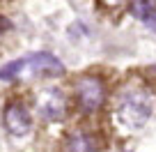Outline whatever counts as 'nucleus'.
<instances>
[{
	"instance_id": "nucleus-1",
	"label": "nucleus",
	"mask_w": 156,
	"mask_h": 152,
	"mask_svg": "<svg viewBox=\"0 0 156 152\" xmlns=\"http://www.w3.org/2000/svg\"><path fill=\"white\" fill-rule=\"evenodd\" d=\"M154 113V97L145 90H126L117 97L112 108V120L122 132L131 134L142 129Z\"/></svg>"
},
{
	"instance_id": "nucleus-2",
	"label": "nucleus",
	"mask_w": 156,
	"mask_h": 152,
	"mask_svg": "<svg viewBox=\"0 0 156 152\" xmlns=\"http://www.w3.org/2000/svg\"><path fill=\"white\" fill-rule=\"evenodd\" d=\"M76 95H78V104L85 113H94L106 99V90L103 83L94 76H85V79L78 81L76 85Z\"/></svg>"
},
{
	"instance_id": "nucleus-3",
	"label": "nucleus",
	"mask_w": 156,
	"mask_h": 152,
	"mask_svg": "<svg viewBox=\"0 0 156 152\" xmlns=\"http://www.w3.org/2000/svg\"><path fill=\"white\" fill-rule=\"evenodd\" d=\"M37 108H39V115L48 122H58V120L64 118L67 113V99L64 95L60 92L58 88H48L39 95V102H37Z\"/></svg>"
},
{
	"instance_id": "nucleus-4",
	"label": "nucleus",
	"mask_w": 156,
	"mask_h": 152,
	"mask_svg": "<svg viewBox=\"0 0 156 152\" xmlns=\"http://www.w3.org/2000/svg\"><path fill=\"white\" fill-rule=\"evenodd\" d=\"M5 129L12 134V136H25L32 129V118H30V111L23 106V104H9L5 108Z\"/></svg>"
},
{
	"instance_id": "nucleus-5",
	"label": "nucleus",
	"mask_w": 156,
	"mask_h": 152,
	"mask_svg": "<svg viewBox=\"0 0 156 152\" xmlns=\"http://www.w3.org/2000/svg\"><path fill=\"white\" fill-rule=\"evenodd\" d=\"M23 60H25V69H32L41 76H62L64 74V65L51 53H32Z\"/></svg>"
},
{
	"instance_id": "nucleus-6",
	"label": "nucleus",
	"mask_w": 156,
	"mask_h": 152,
	"mask_svg": "<svg viewBox=\"0 0 156 152\" xmlns=\"http://www.w3.org/2000/svg\"><path fill=\"white\" fill-rule=\"evenodd\" d=\"M131 12L138 21L147 23L156 32V7L151 5L149 0H131Z\"/></svg>"
},
{
	"instance_id": "nucleus-7",
	"label": "nucleus",
	"mask_w": 156,
	"mask_h": 152,
	"mask_svg": "<svg viewBox=\"0 0 156 152\" xmlns=\"http://www.w3.org/2000/svg\"><path fill=\"white\" fill-rule=\"evenodd\" d=\"M67 152H97V145L87 134H73L67 138Z\"/></svg>"
},
{
	"instance_id": "nucleus-8",
	"label": "nucleus",
	"mask_w": 156,
	"mask_h": 152,
	"mask_svg": "<svg viewBox=\"0 0 156 152\" xmlns=\"http://www.w3.org/2000/svg\"><path fill=\"white\" fill-rule=\"evenodd\" d=\"M21 72H25V60H14V62H7L0 67V81H12L16 79Z\"/></svg>"
},
{
	"instance_id": "nucleus-9",
	"label": "nucleus",
	"mask_w": 156,
	"mask_h": 152,
	"mask_svg": "<svg viewBox=\"0 0 156 152\" xmlns=\"http://www.w3.org/2000/svg\"><path fill=\"white\" fill-rule=\"evenodd\" d=\"M103 5H108V7H122L126 0H101Z\"/></svg>"
},
{
	"instance_id": "nucleus-10",
	"label": "nucleus",
	"mask_w": 156,
	"mask_h": 152,
	"mask_svg": "<svg viewBox=\"0 0 156 152\" xmlns=\"http://www.w3.org/2000/svg\"><path fill=\"white\" fill-rule=\"evenodd\" d=\"M5 30H9V21H7L5 16H0V35L5 32Z\"/></svg>"
},
{
	"instance_id": "nucleus-11",
	"label": "nucleus",
	"mask_w": 156,
	"mask_h": 152,
	"mask_svg": "<svg viewBox=\"0 0 156 152\" xmlns=\"http://www.w3.org/2000/svg\"><path fill=\"white\" fill-rule=\"evenodd\" d=\"M119 152H131V150H119Z\"/></svg>"
}]
</instances>
